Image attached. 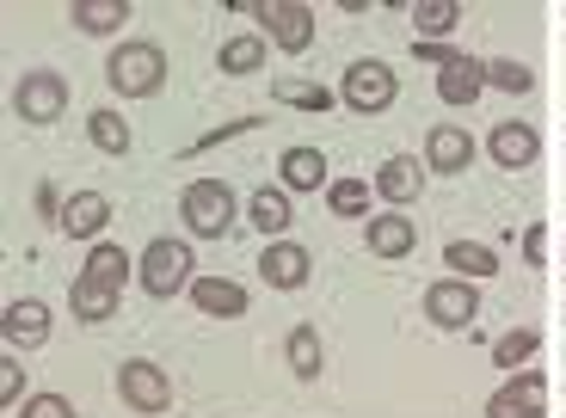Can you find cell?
I'll list each match as a JSON object with an SVG mask.
<instances>
[{
  "label": "cell",
  "instance_id": "6da1fadb",
  "mask_svg": "<svg viewBox=\"0 0 566 418\" xmlns=\"http://www.w3.org/2000/svg\"><path fill=\"white\" fill-rule=\"evenodd\" d=\"M105 81L124 98H155L167 86V56H160L155 43H124L112 56V69H105Z\"/></svg>",
  "mask_w": 566,
  "mask_h": 418
},
{
  "label": "cell",
  "instance_id": "7a4b0ae2",
  "mask_svg": "<svg viewBox=\"0 0 566 418\" xmlns=\"http://www.w3.org/2000/svg\"><path fill=\"white\" fill-rule=\"evenodd\" d=\"M179 216H185V228H191L198 240H216V234H228V228H234V191H228V185H216V179L185 185Z\"/></svg>",
  "mask_w": 566,
  "mask_h": 418
},
{
  "label": "cell",
  "instance_id": "3957f363",
  "mask_svg": "<svg viewBox=\"0 0 566 418\" xmlns=\"http://www.w3.org/2000/svg\"><path fill=\"white\" fill-rule=\"evenodd\" d=\"M142 290L148 295L191 290V247L185 240H148V252H142Z\"/></svg>",
  "mask_w": 566,
  "mask_h": 418
},
{
  "label": "cell",
  "instance_id": "277c9868",
  "mask_svg": "<svg viewBox=\"0 0 566 418\" xmlns=\"http://www.w3.org/2000/svg\"><path fill=\"white\" fill-rule=\"evenodd\" d=\"M339 93H345V105H352V112H388V105H395V93H400V81H395V69H388V62H352Z\"/></svg>",
  "mask_w": 566,
  "mask_h": 418
},
{
  "label": "cell",
  "instance_id": "5b68a950",
  "mask_svg": "<svg viewBox=\"0 0 566 418\" xmlns=\"http://www.w3.org/2000/svg\"><path fill=\"white\" fill-rule=\"evenodd\" d=\"M13 105H19V117H25V124H56V117L69 112V81H62V74H50V69H38V74H25V81H19Z\"/></svg>",
  "mask_w": 566,
  "mask_h": 418
},
{
  "label": "cell",
  "instance_id": "8992f818",
  "mask_svg": "<svg viewBox=\"0 0 566 418\" xmlns=\"http://www.w3.org/2000/svg\"><path fill=\"white\" fill-rule=\"evenodd\" d=\"M117 394H124L136 412H167L172 382H167V369H160V363L136 357V363H124V369H117Z\"/></svg>",
  "mask_w": 566,
  "mask_h": 418
},
{
  "label": "cell",
  "instance_id": "52a82bcc",
  "mask_svg": "<svg viewBox=\"0 0 566 418\" xmlns=\"http://www.w3.org/2000/svg\"><path fill=\"white\" fill-rule=\"evenodd\" d=\"M253 19L283 43V50H296V56L314 43V13H308V7H290V0H259Z\"/></svg>",
  "mask_w": 566,
  "mask_h": 418
},
{
  "label": "cell",
  "instance_id": "ba28073f",
  "mask_svg": "<svg viewBox=\"0 0 566 418\" xmlns=\"http://www.w3.org/2000/svg\"><path fill=\"white\" fill-rule=\"evenodd\" d=\"M542 412H548V382L542 376H511L486 400V418H542Z\"/></svg>",
  "mask_w": 566,
  "mask_h": 418
},
{
  "label": "cell",
  "instance_id": "9c48e42d",
  "mask_svg": "<svg viewBox=\"0 0 566 418\" xmlns=\"http://www.w3.org/2000/svg\"><path fill=\"white\" fill-rule=\"evenodd\" d=\"M474 307H481V295H474V283H462V278H443V283L424 290V314H431L438 326H468Z\"/></svg>",
  "mask_w": 566,
  "mask_h": 418
},
{
  "label": "cell",
  "instance_id": "30bf717a",
  "mask_svg": "<svg viewBox=\"0 0 566 418\" xmlns=\"http://www.w3.org/2000/svg\"><path fill=\"white\" fill-rule=\"evenodd\" d=\"M314 271V259L302 247H290V240H271L265 252H259V278L271 283V290H302Z\"/></svg>",
  "mask_w": 566,
  "mask_h": 418
},
{
  "label": "cell",
  "instance_id": "8fae6325",
  "mask_svg": "<svg viewBox=\"0 0 566 418\" xmlns=\"http://www.w3.org/2000/svg\"><path fill=\"white\" fill-rule=\"evenodd\" d=\"M481 86H486V62H474V56H455V62L438 69V98L443 105H474Z\"/></svg>",
  "mask_w": 566,
  "mask_h": 418
},
{
  "label": "cell",
  "instance_id": "7c38bea8",
  "mask_svg": "<svg viewBox=\"0 0 566 418\" xmlns=\"http://www.w3.org/2000/svg\"><path fill=\"white\" fill-rule=\"evenodd\" d=\"M105 222H112V203H105L99 191H74L56 228H62L69 240H99V228H105Z\"/></svg>",
  "mask_w": 566,
  "mask_h": 418
},
{
  "label": "cell",
  "instance_id": "4fadbf2b",
  "mask_svg": "<svg viewBox=\"0 0 566 418\" xmlns=\"http://www.w3.org/2000/svg\"><path fill=\"white\" fill-rule=\"evenodd\" d=\"M191 302L203 307V314H216V321H234V314H247V290L228 278H191Z\"/></svg>",
  "mask_w": 566,
  "mask_h": 418
},
{
  "label": "cell",
  "instance_id": "5bb4252c",
  "mask_svg": "<svg viewBox=\"0 0 566 418\" xmlns=\"http://www.w3.org/2000/svg\"><path fill=\"white\" fill-rule=\"evenodd\" d=\"M468 160H474V142L462 136V129H431V136H424V167L431 173H462Z\"/></svg>",
  "mask_w": 566,
  "mask_h": 418
},
{
  "label": "cell",
  "instance_id": "9a60e30c",
  "mask_svg": "<svg viewBox=\"0 0 566 418\" xmlns=\"http://www.w3.org/2000/svg\"><path fill=\"white\" fill-rule=\"evenodd\" d=\"M536 154H542L536 124H499L493 129V160H499V167H530Z\"/></svg>",
  "mask_w": 566,
  "mask_h": 418
},
{
  "label": "cell",
  "instance_id": "2e32d148",
  "mask_svg": "<svg viewBox=\"0 0 566 418\" xmlns=\"http://www.w3.org/2000/svg\"><path fill=\"white\" fill-rule=\"evenodd\" d=\"M0 333L13 338V345H43L50 338V307L43 302H13L0 314Z\"/></svg>",
  "mask_w": 566,
  "mask_h": 418
},
{
  "label": "cell",
  "instance_id": "e0dca14e",
  "mask_svg": "<svg viewBox=\"0 0 566 418\" xmlns=\"http://www.w3.org/2000/svg\"><path fill=\"white\" fill-rule=\"evenodd\" d=\"M412 240H419V228H412L400 209H388V216H376V222H369V252H382V259H407Z\"/></svg>",
  "mask_w": 566,
  "mask_h": 418
},
{
  "label": "cell",
  "instance_id": "ac0fdd59",
  "mask_svg": "<svg viewBox=\"0 0 566 418\" xmlns=\"http://www.w3.org/2000/svg\"><path fill=\"white\" fill-rule=\"evenodd\" d=\"M69 307H74V321H86V326H105L117 314V290H105V283H93V278H74V290H69Z\"/></svg>",
  "mask_w": 566,
  "mask_h": 418
},
{
  "label": "cell",
  "instance_id": "d6986e66",
  "mask_svg": "<svg viewBox=\"0 0 566 418\" xmlns=\"http://www.w3.org/2000/svg\"><path fill=\"white\" fill-rule=\"evenodd\" d=\"M376 191L388 197V203H412V197L424 191V173H419V160H382V173H376Z\"/></svg>",
  "mask_w": 566,
  "mask_h": 418
},
{
  "label": "cell",
  "instance_id": "ffe728a7",
  "mask_svg": "<svg viewBox=\"0 0 566 418\" xmlns=\"http://www.w3.org/2000/svg\"><path fill=\"white\" fill-rule=\"evenodd\" d=\"M247 222H253L259 234H283V228H290V191H277V185L253 191L247 197Z\"/></svg>",
  "mask_w": 566,
  "mask_h": 418
},
{
  "label": "cell",
  "instance_id": "44dd1931",
  "mask_svg": "<svg viewBox=\"0 0 566 418\" xmlns=\"http://www.w3.org/2000/svg\"><path fill=\"white\" fill-rule=\"evenodd\" d=\"M283 185H290V191H321L326 185V154L321 148H290L283 154Z\"/></svg>",
  "mask_w": 566,
  "mask_h": 418
},
{
  "label": "cell",
  "instance_id": "7402d4cb",
  "mask_svg": "<svg viewBox=\"0 0 566 418\" xmlns=\"http://www.w3.org/2000/svg\"><path fill=\"white\" fill-rule=\"evenodd\" d=\"M124 271H129V252L112 247V240H99V247L86 252V271H81V278H93V283H105V290H117V283H124Z\"/></svg>",
  "mask_w": 566,
  "mask_h": 418
},
{
  "label": "cell",
  "instance_id": "603a6c76",
  "mask_svg": "<svg viewBox=\"0 0 566 418\" xmlns=\"http://www.w3.org/2000/svg\"><path fill=\"white\" fill-rule=\"evenodd\" d=\"M69 19H74L81 31H117V25L129 19V7H124V0H74Z\"/></svg>",
  "mask_w": 566,
  "mask_h": 418
},
{
  "label": "cell",
  "instance_id": "cb8c5ba5",
  "mask_svg": "<svg viewBox=\"0 0 566 418\" xmlns=\"http://www.w3.org/2000/svg\"><path fill=\"white\" fill-rule=\"evenodd\" d=\"M443 259H450V271H462V278H499V252L493 247H474V240H455Z\"/></svg>",
  "mask_w": 566,
  "mask_h": 418
},
{
  "label": "cell",
  "instance_id": "d4e9b609",
  "mask_svg": "<svg viewBox=\"0 0 566 418\" xmlns=\"http://www.w3.org/2000/svg\"><path fill=\"white\" fill-rule=\"evenodd\" d=\"M536 345H542V326H517V333H505L493 345V363L517 376V369H524V357H536Z\"/></svg>",
  "mask_w": 566,
  "mask_h": 418
},
{
  "label": "cell",
  "instance_id": "484cf974",
  "mask_svg": "<svg viewBox=\"0 0 566 418\" xmlns=\"http://www.w3.org/2000/svg\"><path fill=\"white\" fill-rule=\"evenodd\" d=\"M86 136H93L99 154H129V124L117 112H93L86 117Z\"/></svg>",
  "mask_w": 566,
  "mask_h": 418
},
{
  "label": "cell",
  "instance_id": "4316f807",
  "mask_svg": "<svg viewBox=\"0 0 566 418\" xmlns=\"http://www.w3.org/2000/svg\"><path fill=\"white\" fill-rule=\"evenodd\" d=\"M216 62H222V74H253L259 62H265V43H259L253 31H241V38L222 43V56H216Z\"/></svg>",
  "mask_w": 566,
  "mask_h": 418
},
{
  "label": "cell",
  "instance_id": "83f0119b",
  "mask_svg": "<svg viewBox=\"0 0 566 418\" xmlns=\"http://www.w3.org/2000/svg\"><path fill=\"white\" fill-rule=\"evenodd\" d=\"M326 209H333V216H364V209H369V185L364 179H333V185H326Z\"/></svg>",
  "mask_w": 566,
  "mask_h": 418
},
{
  "label": "cell",
  "instance_id": "f1b7e54d",
  "mask_svg": "<svg viewBox=\"0 0 566 418\" xmlns=\"http://www.w3.org/2000/svg\"><path fill=\"white\" fill-rule=\"evenodd\" d=\"M412 25L424 31V43H438V31H455V0H419Z\"/></svg>",
  "mask_w": 566,
  "mask_h": 418
},
{
  "label": "cell",
  "instance_id": "f546056e",
  "mask_svg": "<svg viewBox=\"0 0 566 418\" xmlns=\"http://www.w3.org/2000/svg\"><path fill=\"white\" fill-rule=\"evenodd\" d=\"M290 369H296V376H321V338H314V326H296V333H290Z\"/></svg>",
  "mask_w": 566,
  "mask_h": 418
},
{
  "label": "cell",
  "instance_id": "4dcf8cb0",
  "mask_svg": "<svg viewBox=\"0 0 566 418\" xmlns=\"http://www.w3.org/2000/svg\"><path fill=\"white\" fill-rule=\"evenodd\" d=\"M486 81H493L499 93H530V86H536V74H530L524 62H511V56H493V62H486Z\"/></svg>",
  "mask_w": 566,
  "mask_h": 418
},
{
  "label": "cell",
  "instance_id": "1f68e13d",
  "mask_svg": "<svg viewBox=\"0 0 566 418\" xmlns=\"http://www.w3.org/2000/svg\"><path fill=\"white\" fill-rule=\"evenodd\" d=\"M277 98L296 105V112H333V93L326 86H296V81H277Z\"/></svg>",
  "mask_w": 566,
  "mask_h": 418
},
{
  "label": "cell",
  "instance_id": "d6a6232c",
  "mask_svg": "<svg viewBox=\"0 0 566 418\" xmlns=\"http://www.w3.org/2000/svg\"><path fill=\"white\" fill-rule=\"evenodd\" d=\"M19 418H74V406L62 400V394H38V400L19 406Z\"/></svg>",
  "mask_w": 566,
  "mask_h": 418
},
{
  "label": "cell",
  "instance_id": "836d02e7",
  "mask_svg": "<svg viewBox=\"0 0 566 418\" xmlns=\"http://www.w3.org/2000/svg\"><path fill=\"white\" fill-rule=\"evenodd\" d=\"M19 400H25V369L0 363V406H19Z\"/></svg>",
  "mask_w": 566,
  "mask_h": 418
},
{
  "label": "cell",
  "instance_id": "e575fe53",
  "mask_svg": "<svg viewBox=\"0 0 566 418\" xmlns=\"http://www.w3.org/2000/svg\"><path fill=\"white\" fill-rule=\"evenodd\" d=\"M412 56H419V62H438V69H443V62H455V56H462V50H450V43H412Z\"/></svg>",
  "mask_w": 566,
  "mask_h": 418
},
{
  "label": "cell",
  "instance_id": "d590c367",
  "mask_svg": "<svg viewBox=\"0 0 566 418\" xmlns=\"http://www.w3.org/2000/svg\"><path fill=\"white\" fill-rule=\"evenodd\" d=\"M38 209H43V216H56V222H62V209H69V203H62V197H56V185H43V191H38Z\"/></svg>",
  "mask_w": 566,
  "mask_h": 418
}]
</instances>
